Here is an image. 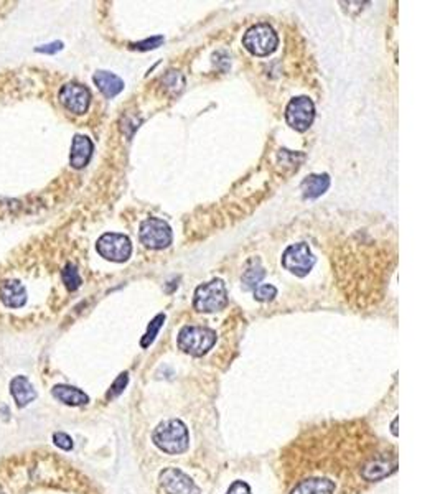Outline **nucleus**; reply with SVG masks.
Listing matches in <instances>:
<instances>
[{"mask_svg": "<svg viewBox=\"0 0 440 494\" xmlns=\"http://www.w3.org/2000/svg\"><path fill=\"white\" fill-rule=\"evenodd\" d=\"M155 446L168 455H181L188 450L190 435L188 429L179 419L163 420L152 433Z\"/></svg>", "mask_w": 440, "mask_h": 494, "instance_id": "obj_1", "label": "nucleus"}, {"mask_svg": "<svg viewBox=\"0 0 440 494\" xmlns=\"http://www.w3.org/2000/svg\"><path fill=\"white\" fill-rule=\"evenodd\" d=\"M228 305V290L221 278H213L194 290L193 307L201 313H214Z\"/></svg>", "mask_w": 440, "mask_h": 494, "instance_id": "obj_2", "label": "nucleus"}, {"mask_svg": "<svg viewBox=\"0 0 440 494\" xmlns=\"http://www.w3.org/2000/svg\"><path fill=\"white\" fill-rule=\"evenodd\" d=\"M217 343V331L206 327H183L179 333V348L192 356H203Z\"/></svg>", "mask_w": 440, "mask_h": 494, "instance_id": "obj_3", "label": "nucleus"}, {"mask_svg": "<svg viewBox=\"0 0 440 494\" xmlns=\"http://www.w3.org/2000/svg\"><path fill=\"white\" fill-rule=\"evenodd\" d=\"M243 45L254 56H269L276 52L279 37L276 30L268 23H257L244 33Z\"/></svg>", "mask_w": 440, "mask_h": 494, "instance_id": "obj_4", "label": "nucleus"}, {"mask_svg": "<svg viewBox=\"0 0 440 494\" xmlns=\"http://www.w3.org/2000/svg\"><path fill=\"white\" fill-rule=\"evenodd\" d=\"M96 249L101 257L111 263H126L132 254V243L119 232H106L96 243Z\"/></svg>", "mask_w": 440, "mask_h": 494, "instance_id": "obj_5", "label": "nucleus"}, {"mask_svg": "<svg viewBox=\"0 0 440 494\" xmlns=\"http://www.w3.org/2000/svg\"><path fill=\"white\" fill-rule=\"evenodd\" d=\"M317 263L315 256L312 254L310 247L306 243L292 244L283 251L282 254V265L283 269L289 270L290 274L297 277H306L310 274Z\"/></svg>", "mask_w": 440, "mask_h": 494, "instance_id": "obj_6", "label": "nucleus"}, {"mask_svg": "<svg viewBox=\"0 0 440 494\" xmlns=\"http://www.w3.org/2000/svg\"><path fill=\"white\" fill-rule=\"evenodd\" d=\"M139 238L146 247L159 251V249H165L172 244V227L163 219L149 218L141 225Z\"/></svg>", "mask_w": 440, "mask_h": 494, "instance_id": "obj_7", "label": "nucleus"}, {"mask_svg": "<svg viewBox=\"0 0 440 494\" xmlns=\"http://www.w3.org/2000/svg\"><path fill=\"white\" fill-rule=\"evenodd\" d=\"M315 119V105L307 96L294 98L286 107V121L297 132H306Z\"/></svg>", "mask_w": 440, "mask_h": 494, "instance_id": "obj_8", "label": "nucleus"}, {"mask_svg": "<svg viewBox=\"0 0 440 494\" xmlns=\"http://www.w3.org/2000/svg\"><path fill=\"white\" fill-rule=\"evenodd\" d=\"M159 481L167 494H200V488L180 468H165L160 471Z\"/></svg>", "mask_w": 440, "mask_h": 494, "instance_id": "obj_9", "label": "nucleus"}, {"mask_svg": "<svg viewBox=\"0 0 440 494\" xmlns=\"http://www.w3.org/2000/svg\"><path fill=\"white\" fill-rule=\"evenodd\" d=\"M60 103L65 105L70 112L81 116L90 109L91 103V92L86 86L78 83H68L60 90Z\"/></svg>", "mask_w": 440, "mask_h": 494, "instance_id": "obj_10", "label": "nucleus"}, {"mask_svg": "<svg viewBox=\"0 0 440 494\" xmlns=\"http://www.w3.org/2000/svg\"><path fill=\"white\" fill-rule=\"evenodd\" d=\"M397 470L396 455L379 453L376 457H370L361 464L359 475L365 481H381Z\"/></svg>", "mask_w": 440, "mask_h": 494, "instance_id": "obj_11", "label": "nucleus"}, {"mask_svg": "<svg viewBox=\"0 0 440 494\" xmlns=\"http://www.w3.org/2000/svg\"><path fill=\"white\" fill-rule=\"evenodd\" d=\"M92 150H94V145H92L90 137L79 134L74 135L73 143H71V155H70L71 167L76 168V170L86 167L91 160Z\"/></svg>", "mask_w": 440, "mask_h": 494, "instance_id": "obj_12", "label": "nucleus"}, {"mask_svg": "<svg viewBox=\"0 0 440 494\" xmlns=\"http://www.w3.org/2000/svg\"><path fill=\"white\" fill-rule=\"evenodd\" d=\"M335 481L323 478V476H314V478L299 481V483L292 488L290 494H335Z\"/></svg>", "mask_w": 440, "mask_h": 494, "instance_id": "obj_13", "label": "nucleus"}, {"mask_svg": "<svg viewBox=\"0 0 440 494\" xmlns=\"http://www.w3.org/2000/svg\"><path fill=\"white\" fill-rule=\"evenodd\" d=\"M0 302L8 308H20L27 303V290L19 280H6L0 284Z\"/></svg>", "mask_w": 440, "mask_h": 494, "instance_id": "obj_14", "label": "nucleus"}, {"mask_svg": "<svg viewBox=\"0 0 440 494\" xmlns=\"http://www.w3.org/2000/svg\"><path fill=\"white\" fill-rule=\"evenodd\" d=\"M10 394L14 397L17 407L23 409L37 399V391L25 375H17L10 381Z\"/></svg>", "mask_w": 440, "mask_h": 494, "instance_id": "obj_15", "label": "nucleus"}, {"mask_svg": "<svg viewBox=\"0 0 440 494\" xmlns=\"http://www.w3.org/2000/svg\"><path fill=\"white\" fill-rule=\"evenodd\" d=\"M52 394L54 399H58L60 402L71 405V407H79V405H86L90 402V397H88L86 392L73 386H66V384H58V386L53 387Z\"/></svg>", "mask_w": 440, "mask_h": 494, "instance_id": "obj_16", "label": "nucleus"}, {"mask_svg": "<svg viewBox=\"0 0 440 494\" xmlns=\"http://www.w3.org/2000/svg\"><path fill=\"white\" fill-rule=\"evenodd\" d=\"M92 79H94L97 90L103 92L106 98H116V96L124 90V81H122L119 76L109 73V71H97V73L92 76Z\"/></svg>", "mask_w": 440, "mask_h": 494, "instance_id": "obj_17", "label": "nucleus"}, {"mask_svg": "<svg viewBox=\"0 0 440 494\" xmlns=\"http://www.w3.org/2000/svg\"><path fill=\"white\" fill-rule=\"evenodd\" d=\"M330 187V176L327 173H320V175H308L306 180L302 181L300 188H302V195L306 200H317V198L323 195Z\"/></svg>", "mask_w": 440, "mask_h": 494, "instance_id": "obj_18", "label": "nucleus"}, {"mask_svg": "<svg viewBox=\"0 0 440 494\" xmlns=\"http://www.w3.org/2000/svg\"><path fill=\"white\" fill-rule=\"evenodd\" d=\"M266 276V270L264 267H262L259 259H252L249 260L248 263V269L244 270L243 274V278H241V282H243V289L244 290H254L257 287V284L264 278Z\"/></svg>", "mask_w": 440, "mask_h": 494, "instance_id": "obj_19", "label": "nucleus"}, {"mask_svg": "<svg viewBox=\"0 0 440 494\" xmlns=\"http://www.w3.org/2000/svg\"><path fill=\"white\" fill-rule=\"evenodd\" d=\"M163 322H165V315L163 313H159L154 320H152L149 327H147L146 335L142 336V341H141L142 348H149V346L154 343L155 338H157V335H159L160 328L163 327Z\"/></svg>", "mask_w": 440, "mask_h": 494, "instance_id": "obj_20", "label": "nucleus"}, {"mask_svg": "<svg viewBox=\"0 0 440 494\" xmlns=\"http://www.w3.org/2000/svg\"><path fill=\"white\" fill-rule=\"evenodd\" d=\"M61 277H63V282H65L66 289L70 290V292H74V290H78L79 287H81V277H79V272L78 269H76L74 264H66V267L63 269L61 272Z\"/></svg>", "mask_w": 440, "mask_h": 494, "instance_id": "obj_21", "label": "nucleus"}, {"mask_svg": "<svg viewBox=\"0 0 440 494\" xmlns=\"http://www.w3.org/2000/svg\"><path fill=\"white\" fill-rule=\"evenodd\" d=\"M127 382H129V374L122 373V374L119 375V378H117L116 381L112 382L111 389H109L108 394H106V399L111 400V399H116L117 395H121L122 392H124V389H126Z\"/></svg>", "mask_w": 440, "mask_h": 494, "instance_id": "obj_22", "label": "nucleus"}, {"mask_svg": "<svg viewBox=\"0 0 440 494\" xmlns=\"http://www.w3.org/2000/svg\"><path fill=\"white\" fill-rule=\"evenodd\" d=\"M277 295V289L274 285H261L254 289V298L259 302H270Z\"/></svg>", "mask_w": 440, "mask_h": 494, "instance_id": "obj_23", "label": "nucleus"}, {"mask_svg": "<svg viewBox=\"0 0 440 494\" xmlns=\"http://www.w3.org/2000/svg\"><path fill=\"white\" fill-rule=\"evenodd\" d=\"M162 43H163V37H154V38H149V40H143V41H139V43H134L132 48L141 50V52H147V50L159 48Z\"/></svg>", "mask_w": 440, "mask_h": 494, "instance_id": "obj_24", "label": "nucleus"}, {"mask_svg": "<svg viewBox=\"0 0 440 494\" xmlns=\"http://www.w3.org/2000/svg\"><path fill=\"white\" fill-rule=\"evenodd\" d=\"M53 443L58 446V449H61L65 451L73 449V438H71L70 435H66L65 432H57V433H54L53 435Z\"/></svg>", "mask_w": 440, "mask_h": 494, "instance_id": "obj_25", "label": "nucleus"}, {"mask_svg": "<svg viewBox=\"0 0 440 494\" xmlns=\"http://www.w3.org/2000/svg\"><path fill=\"white\" fill-rule=\"evenodd\" d=\"M226 494H252V491H251V488H249V484L246 483V481L236 480L234 483H232L230 486V489H228Z\"/></svg>", "mask_w": 440, "mask_h": 494, "instance_id": "obj_26", "label": "nucleus"}, {"mask_svg": "<svg viewBox=\"0 0 440 494\" xmlns=\"http://www.w3.org/2000/svg\"><path fill=\"white\" fill-rule=\"evenodd\" d=\"M61 50H63V41H53V43L37 46L35 52L43 54H57L58 52H61Z\"/></svg>", "mask_w": 440, "mask_h": 494, "instance_id": "obj_27", "label": "nucleus"}, {"mask_svg": "<svg viewBox=\"0 0 440 494\" xmlns=\"http://www.w3.org/2000/svg\"><path fill=\"white\" fill-rule=\"evenodd\" d=\"M397 422H399V419L396 417V419L392 420V425H391V432H392V435H394V437H397Z\"/></svg>", "mask_w": 440, "mask_h": 494, "instance_id": "obj_28", "label": "nucleus"}]
</instances>
